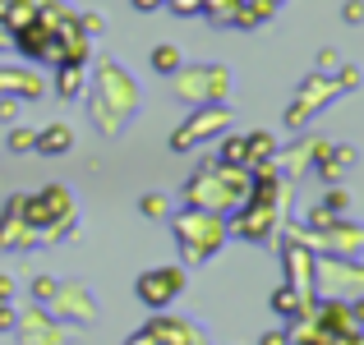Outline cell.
<instances>
[{
	"instance_id": "f546056e",
	"label": "cell",
	"mask_w": 364,
	"mask_h": 345,
	"mask_svg": "<svg viewBox=\"0 0 364 345\" xmlns=\"http://www.w3.org/2000/svg\"><path fill=\"white\" fill-rule=\"evenodd\" d=\"M0 46H9V37H5V28H0Z\"/></svg>"
},
{
	"instance_id": "7402d4cb",
	"label": "cell",
	"mask_w": 364,
	"mask_h": 345,
	"mask_svg": "<svg viewBox=\"0 0 364 345\" xmlns=\"http://www.w3.org/2000/svg\"><path fill=\"white\" fill-rule=\"evenodd\" d=\"M14 115H18V102H14V97H0V120L9 124V120H14Z\"/></svg>"
},
{
	"instance_id": "e0dca14e",
	"label": "cell",
	"mask_w": 364,
	"mask_h": 345,
	"mask_svg": "<svg viewBox=\"0 0 364 345\" xmlns=\"http://www.w3.org/2000/svg\"><path fill=\"white\" fill-rule=\"evenodd\" d=\"M139 207H143V217H166V198H161V194H148Z\"/></svg>"
},
{
	"instance_id": "7c38bea8",
	"label": "cell",
	"mask_w": 364,
	"mask_h": 345,
	"mask_svg": "<svg viewBox=\"0 0 364 345\" xmlns=\"http://www.w3.org/2000/svg\"><path fill=\"white\" fill-rule=\"evenodd\" d=\"M37 18V0H9V14H5V33H18Z\"/></svg>"
},
{
	"instance_id": "4316f807",
	"label": "cell",
	"mask_w": 364,
	"mask_h": 345,
	"mask_svg": "<svg viewBox=\"0 0 364 345\" xmlns=\"http://www.w3.org/2000/svg\"><path fill=\"white\" fill-rule=\"evenodd\" d=\"M161 0H134V9H157Z\"/></svg>"
},
{
	"instance_id": "8fae6325",
	"label": "cell",
	"mask_w": 364,
	"mask_h": 345,
	"mask_svg": "<svg viewBox=\"0 0 364 345\" xmlns=\"http://www.w3.org/2000/svg\"><path fill=\"white\" fill-rule=\"evenodd\" d=\"M272 309L282 313V318H304L309 300H304V290H291V285H282V290L272 295Z\"/></svg>"
},
{
	"instance_id": "ba28073f",
	"label": "cell",
	"mask_w": 364,
	"mask_h": 345,
	"mask_svg": "<svg viewBox=\"0 0 364 345\" xmlns=\"http://www.w3.org/2000/svg\"><path fill=\"white\" fill-rule=\"evenodd\" d=\"M74 148V129L70 124H46V129H37V143L33 152H46V157H60V152Z\"/></svg>"
},
{
	"instance_id": "5bb4252c",
	"label": "cell",
	"mask_w": 364,
	"mask_h": 345,
	"mask_svg": "<svg viewBox=\"0 0 364 345\" xmlns=\"http://www.w3.org/2000/svg\"><path fill=\"white\" fill-rule=\"evenodd\" d=\"M152 70L157 74H180V51L176 46H157V51H152Z\"/></svg>"
},
{
	"instance_id": "9a60e30c",
	"label": "cell",
	"mask_w": 364,
	"mask_h": 345,
	"mask_svg": "<svg viewBox=\"0 0 364 345\" xmlns=\"http://www.w3.org/2000/svg\"><path fill=\"white\" fill-rule=\"evenodd\" d=\"M235 5H240V0H203V14H213L217 23H231Z\"/></svg>"
},
{
	"instance_id": "6da1fadb",
	"label": "cell",
	"mask_w": 364,
	"mask_h": 345,
	"mask_svg": "<svg viewBox=\"0 0 364 345\" xmlns=\"http://www.w3.org/2000/svg\"><path fill=\"white\" fill-rule=\"evenodd\" d=\"M249 180H254V170H231V166H203L194 180L185 185V203L198 207V212H231V207H240L249 198Z\"/></svg>"
},
{
	"instance_id": "2e32d148",
	"label": "cell",
	"mask_w": 364,
	"mask_h": 345,
	"mask_svg": "<svg viewBox=\"0 0 364 345\" xmlns=\"http://www.w3.org/2000/svg\"><path fill=\"white\" fill-rule=\"evenodd\" d=\"M33 143H37V129H9V148L14 152H33Z\"/></svg>"
},
{
	"instance_id": "d4e9b609",
	"label": "cell",
	"mask_w": 364,
	"mask_h": 345,
	"mask_svg": "<svg viewBox=\"0 0 364 345\" xmlns=\"http://www.w3.org/2000/svg\"><path fill=\"white\" fill-rule=\"evenodd\" d=\"M9 295H14V281H9V276H0V304H5Z\"/></svg>"
},
{
	"instance_id": "7a4b0ae2",
	"label": "cell",
	"mask_w": 364,
	"mask_h": 345,
	"mask_svg": "<svg viewBox=\"0 0 364 345\" xmlns=\"http://www.w3.org/2000/svg\"><path fill=\"white\" fill-rule=\"evenodd\" d=\"M226 239V221L213 212H198V207H189V212L176 217V244L180 253H185V263H203V258H213L217 248H222Z\"/></svg>"
},
{
	"instance_id": "484cf974",
	"label": "cell",
	"mask_w": 364,
	"mask_h": 345,
	"mask_svg": "<svg viewBox=\"0 0 364 345\" xmlns=\"http://www.w3.org/2000/svg\"><path fill=\"white\" fill-rule=\"evenodd\" d=\"M124 345H157V341H152L148 332H139V336H129V341H124Z\"/></svg>"
},
{
	"instance_id": "30bf717a",
	"label": "cell",
	"mask_w": 364,
	"mask_h": 345,
	"mask_svg": "<svg viewBox=\"0 0 364 345\" xmlns=\"http://www.w3.org/2000/svg\"><path fill=\"white\" fill-rule=\"evenodd\" d=\"M355 161V152L346 148V143H332V148H318V170H323V180H337L341 170Z\"/></svg>"
},
{
	"instance_id": "cb8c5ba5",
	"label": "cell",
	"mask_w": 364,
	"mask_h": 345,
	"mask_svg": "<svg viewBox=\"0 0 364 345\" xmlns=\"http://www.w3.org/2000/svg\"><path fill=\"white\" fill-rule=\"evenodd\" d=\"M5 327H14V309H5V304H0V332Z\"/></svg>"
},
{
	"instance_id": "9c48e42d",
	"label": "cell",
	"mask_w": 364,
	"mask_h": 345,
	"mask_svg": "<svg viewBox=\"0 0 364 345\" xmlns=\"http://www.w3.org/2000/svg\"><path fill=\"white\" fill-rule=\"evenodd\" d=\"M217 166L254 170V157H249V138H240V133H226V138H222V152H217Z\"/></svg>"
},
{
	"instance_id": "ac0fdd59",
	"label": "cell",
	"mask_w": 364,
	"mask_h": 345,
	"mask_svg": "<svg viewBox=\"0 0 364 345\" xmlns=\"http://www.w3.org/2000/svg\"><path fill=\"white\" fill-rule=\"evenodd\" d=\"M33 290H37V300L46 304V300H55V295H60V285H55L51 276H42V281H33Z\"/></svg>"
},
{
	"instance_id": "277c9868",
	"label": "cell",
	"mask_w": 364,
	"mask_h": 345,
	"mask_svg": "<svg viewBox=\"0 0 364 345\" xmlns=\"http://www.w3.org/2000/svg\"><path fill=\"white\" fill-rule=\"evenodd\" d=\"M231 124V111L226 106H203V111H194L185 124H180L176 133H171V148L176 152H185L189 143H198V138H208V133H217V129H226Z\"/></svg>"
},
{
	"instance_id": "83f0119b",
	"label": "cell",
	"mask_w": 364,
	"mask_h": 345,
	"mask_svg": "<svg viewBox=\"0 0 364 345\" xmlns=\"http://www.w3.org/2000/svg\"><path fill=\"white\" fill-rule=\"evenodd\" d=\"M350 313H355V322H364V300H360V304H350Z\"/></svg>"
},
{
	"instance_id": "3957f363",
	"label": "cell",
	"mask_w": 364,
	"mask_h": 345,
	"mask_svg": "<svg viewBox=\"0 0 364 345\" xmlns=\"http://www.w3.org/2000/svg\"><path fill=\"white\" fill-rule=\"evenodd\" d=\"M180 290H185V272H180V267H152V272H143L139 281H134V295L157 313L166 309Z\"/></svg>"
},
{
	"instance_id": "ffe728a7",
	"label": "cell",
	"mask_w": 364,
	"mask_h": 345,
	"mask_svg": "<svg viewBox=\"0 0 364 345\" xmlns=\"http://www.w3.org/2000/svg\"><path fill=\"white\" fill-rule=\"evenodd\" d=\"M323 207H328V212L337 217V212H346V207H350V198L341 194V189H332V194H328V203H323Z\"/></svg>"
},
{
	"instance_id": "5b68a950",
	"label": "cell",
	"mask_w": 364,
	"mask_h": 345,
	"mask_svg": "<svg viewBox=\"0 0 364 345\" xmlns=\"http://www.w3.org/2000/svg\"><path fill=\"white\" fill-rule=\"evenodd\" d=\"M148 332L157 345H203V332L194 327V322H185V318H166V313H157V318L148 322Z\"/></svg>"
},
{
	"instance_id": "603a6c76",
	"label": "cell",
	"mask_w": 364,
	"mask_h": 345,
	"mask_svg": "<svg viewBox=\"0 0 364 345\" xmlns=\"http://www.w3.org/2000/svg\"><path fill=\"white\" fill-rule=\"evenodd\" d=\"M258 345H291V336H286V332H267V336L258 341Z\"/></svg>"
},
{
	"instance_id": "44dd1931",
	"label": "cell",
	"mask_w": 364,
	"mask_h": 345,
	"mask_svg": "<svg viewBox=\"0 0 364 345\" xmlns=\"http://www.w3.org/2000/svg\"><path fill=\"white\" fill-rule=\"evenodd\" d=\"M341 18H346V23H364V0H346Z\"/></svg>"
},
{
	"instance_id": "52a82bcc",
	"label": "cell",
	"mask_w": 364,
	"mask_h": 345,
	"mask_svg": "<svg viewBox=\"0 0 364 345\" xmlns=\"http://www.w3.org/2000/svg\"><path fill=\"white\" fill-rule=\"evenodd\" d=\"M0 97H42V79L37 74H23V70H0Z\"/></svg>"
},
{
	"instance_id": "d6986e66",
	"label": "cell",
	"mask_w": 364,
	"mask_h": 345,
	"mask_svg": "<svg viewBox=\"0 0 364 345\" xmlns=\"http://www.w3.org/2000/svg\"><path fill=\"white\" fill-rule=\"evenodd\" d=\"M166 5L176 9V14H189V18H194V14H203V0H166Z\"/></svg>"
},
{
	"instance_id": "4fadbf2b",
	"label": "cell",
	"mask_w": 364,
	"mask_h": 345,
	"mask_svg": "<svg viewBox=\"0 0 364 345\" xmlns=\"http://www.w3.org/2000/svg\"><path fill=\"white\" fill-rule=\"evenodd\" d=\"M55 92H60V97H79V92H83V70H79V65H60Z\"/></svg>"
},
{
	"instance_id": "f1b7e54d",
	"label": "cell",
	"mask_w": 364,
	"mask_h": 345,
	"mask_svg": "<svg viewBox=\"0 0 364 345\" xmlns=\"http://www.w3.org/2000/svg\"><path fill=\"white\" fill-rule=\"evenodd\" d=\"M5 14H9V0H0V28H5Z\"/></svg>"
},
{
	"instance_id": "8992f818",
	"label": "cell",
	"mask_w": 364,
	"mask_h": 345,
	"mask_svg": "<svg viewBox=\"0 0 364 345\" xmlns=\"http://www.w3.org/2000/svg\"><path fill=\"white\" fill-rule=\"evenodd\" d=\"M180 92H185L189 102H203V92H208V97H213V92L222 97V92H226V70H222V65H217V70H213V65H203V70H185Z\"/></svg>"
}]
</instances>
